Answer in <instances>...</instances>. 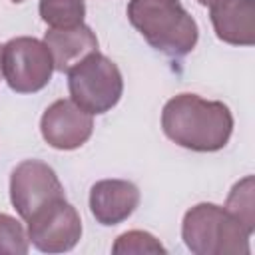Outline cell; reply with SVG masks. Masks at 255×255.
I'll use <instances>...</instances> for the list:
<instances>
[{
    "instance_id": "obj_1",
    "label": "cell",
    "mask_w": 255,
    "mask_h": 255,
    "mask_svg": "<svg viewBox=\"0 0 255 255\" xmlns=\"http://www.w3.org/2000/svg\"><path fill=\"white\" fill-rule=\"evenodd\" d=\"M161 129L173 143L209 153L227 145L233 133V116L223 102L205 100L197 94H179L165 102Z\"/></svg>"
},
{
    "instance_id": "obj_2",
    "label": "cell",
    "mask_w": 255,
    "mask_h": 255,
    "mask_svg": "<svg viewBox=\"0 0 255 255\" xmlns=\"http://www.w3.org/2000/svg\"><path fill=\"white\" fill-rule=\"evenodd\" d=\"M128 18L153 50L169 58H183L199 38L197 22L179 0H129Z\"/></svg>"
},
{
    "instance_id": "obj_3",
    "label": "cell",
    "mask_w": 255,
    "mask_h": 255,
    "mask_svg": "<svg viewBox=\"0 0 255 255\" xmlns=\"http://www.w3.org/2000/svg\"><path fill=\"white\" fill-rule=\"evenodd\" d=\"M181 239L195 255H249L251 233L221 205L197 203L185 211Z\"/></svg>"
},
{
    "instance_id": "obj_4",
    "label": "cell",
    "mask_w": 255,
    "mask_h": 255,
    "mask_svg": "<svg viewBox=\"0 0 255 255\" xmlns=\"http://www.w3.org/2000/svg\"><path fill=\"white\" fill-rule=\"evenodd\" d=\"M68 90L76 106L100 116L118 106L124 94V78L108 56L94 52L68 72Z\"/></svg>"
},
{
    "instance_id": "obj_5",
    "label": "cell",
    "mask_w": 255,
    "mask_h": 255,
    "mask_svg": "<svg viewBox=\"0 0 255 255\" xmlns=\"http://www.w3.org/2000/svg\"><path fill=\"white\" fill-rule=\"evenodd\" d=\"M0 70L16 94H36L48 86L54 60L44 40L18 36L0 46Z\"/></svg>"
},
{
    "instance_id": "obj_6",
    "label": "cell",
    "mask_w": 255,
    "mask_h": 255,
    "mask_svg": "<svg viewBox=\"0 0 255 255\" xmlns=\"http://www.w3.org/2000/svg\"><path fill=\"white\" fill-rule=\"evenodd\" d=\"M64 197L56 171L40 159H24L10 173V201L24 221Z\"/></svg>"
},
{
    "instance_id": "obj_7",
    "label": "cell",
    "mask_w": 255,
    "mask_h": 255,
    "mask_svg": "<svg viewBox=\"0 0 255 255\" xmlns=\"http://www.w3.org/2000/svg\"><path fill=\"white\" fill-rule=\"evenodd\" d=\"M28 239L42 253L72 251L82 239V219L78 209L64 199H58L28 221Z\"/></svg>"
},
{
    "instance_id": "obj_8",
    "label": "cell",
    "mask_w": 255,
    "mask_h": 255,
    "mask_svg": "<svg viewBox=\"0 0 255 255\" xmlns=\"http://www.w3.org/2000/svg\"><path fill=\"white\" fill-rule=\"evenodd\" d=\"M92 114L84 112L72 100H56L40 118V133L44 141L54 149H78L92 137Z\"/></svg>"
},
{
    "instance_id": "obj_9",
    "label": "cell",
    "mask_w": 255,
    "mask_h": 255,
    "mask_svg": "<svg viewBox=\"0 0 255 255\" xmlns=\"http://www.w3.org/2000/svg\"><path fill=\"white\" fill-rule=\"evenodd\" d=\"M139 205V189L128 179H102L90 189V211L100 225L126 221Z\"/></svg>"
},
{
    "instance_id": "obj_10",
    "label": "cell",
    "mask_w": 255,
    "mask_h": 255,
    "mask_svg": "<svg viewBox=\"0 0 255 255\" xmlns=\"http://www.w3.org/2000/svg\"><path fill=\"white\" fill-rule=\"evenodd\" d=\"M215 36L231 46L255 44V0H217L209 6Z\"/></svg>"
},
{
    "instance_id": "obj_11",
    "label": "cell",
    "mask_w": 255,
    "mask_h": 255,
    "mask_svg": "<svg viewBox=\"0 0 255 255\" xmlns=\"http://www.w3.org/2000/svg\"><path fill=\"white\" fill-rule=\"evenodd\" d=\"M44 44L52 54L54 70L66 74L86 56L98 52V38L86 24L72 28H50L44 34Z\"/></svg>"
},
{
    "instance_id": "obj_12",
    "label": "cell",
    "mask_w": 255,
    "mask_h": 255,
    "mask_svg": "<svg viewBox=\"0 0 255 255\" xmlns=\"http://www.w3.org/2000/svg\"><path fill=\"white\" fill-rule=\"evenodd\" d=\"M40 18L50 28H72L84 24L86 2L84 0H40Z\"/></svg>"
},
{
    "instance_id": "obj_13",
    "label": "cell",
    "mask_w": 255,
    "mask_h": 255,
    "mask_svg": "<svg viewBox=\"0 0 255 255\" xmlns=\"http://www.w3.org/2000/svg\"><path fill=\"white\" fill-rule=\"evenodd\" d=\"M253 175H245L241 181H237L229 195L225 209L253 235L255 231V199H253Z\"/></svg>"
},
{
    "instance_id": "obj_14",
    "label": "cell",
    "mask_w": 255,
    "mask_h": 255,
    "mask_svg": "<svg viewBox=\"0 0 255 255\" xmlns=\"http://www.w3.org/2000/svg\"><path fill=\"white\" fill-rule=\"evenodd\" d=\"M114 255H143V253H165V247L147 231L131 229L122 233L112 245Z\"/></svg>"
},
{
    "instance_id": "obj_15",
    "label": "cell",
    "mask_w": 255,
    "mask_h": 255,
    "mask_svg": "<svg viewBox=\"0 0 255 255\" xmlns=\"http://www.w3.org/2000/svg\"><path fill=\"white\" fill-rule=\"evenodd\" d=\"M28 249L30 239L24 225L16 217L0 213V255H26Z\"/></svg>"
},
{
    "instance_id": "obj_16",
    "label": "cell",
    "mask_w": 255,
    "mask_h": 255,
    "mask_svg": "<svg viewBox=\"0 0 255 255\" xmlns=\"http://www.w3.org/2000/svg\"><path fill=\"white\" fill-rule=\"evenodd\" d=\"M197 2H199L201 6H211V4H215L217 0H197Z\"/></svg>"
},
{
    "instance_id": "obj_17",
    "label": "cell",
    "mask_w": 255,
    "mask_h": 255,
    "mask_svg": "<svg viewBox=\"0 0 255 255\" xmlns=\"http://www.w3.org/2000/svg\"><path fill=\"white\" fill-rule=\"evenodd\" d=\"M12 2H16V4H20V2H24V0H12Z\"/></svg>"
}]
</instances>
